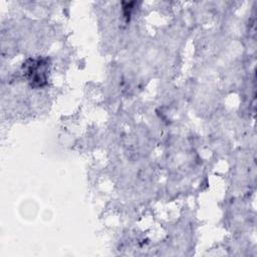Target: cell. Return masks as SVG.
I'll use <instances>...</instances> for the list:
<instances>
[{
  "label": "cell",
  "mask_w": 257,
  "mask_h": 257,
  "mask_svg": "<svg viewBox=\"0 0 257 257\" xmlns=\"http://www.w3.org/2000/svg\"><path fill=\"white\" fill-rule=\"evenodd\" d=\"M49 69V58L44 56L28 58L22 64L23 75L30 86L34 88H40L47 84Z\"/></svg>",
  "instance_id": "1"
}]
</instances>
